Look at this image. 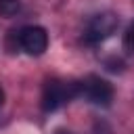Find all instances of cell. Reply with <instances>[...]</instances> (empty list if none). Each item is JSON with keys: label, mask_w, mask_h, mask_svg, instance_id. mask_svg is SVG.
<instances>
[{"label": "cell", "mask_w": 134, "mask_h": 134, "mask_svg": "<svg viewBox=\"0 0 134 134\" xmlns=\"http://www.w3.org/2000/svg\"><path fill=\"white\" fill-rule=\"evenodd\" d=\"M2 105H4V90L0 88V107H2Z\"/></svg>", "instance_id": "cell-7"}, {"label": "cell", "mask_w": 134, "mask_h": 134, "mask_svg": "<svg viewBox=\"0 0 134 134\" xmlns=\"http://www.w3.org/2000/svg\"><path fill=\"white\" fill-rule=\"evenodd\" d=\"M54 134H71V132H69V130H57Z\"/></svg>", "instance_id": "cell-8"}, {"label": "cell", "mask_w": 134, "mask_h": 134, "mask_svg": "<svg viewBox=\"0 0 134 134\" xmlns=\"http://www.w3.org/2000/svg\"><path fill=\"white\" fill-rule=\"evenodd\" d=\"M80 94H84L96 107H109L113 100V86L98 75H88L84 82H80Z\"/></svg>", "instance_id": "cell-4"}, {"label": "cell", "mask_w": 134, "mask_h": 134, "mask_svg": "<svg viewBox=\"0 0 134 134\" xmlns=\"http://www.w3.org/2000/svg\"><path fill=\"white\" fill-rule=\"evenodd\" d=\"M82 88L80 82H61V80H50L44 86L42 92V109L44 111H57L71 98L80 96Z\"/></svg>", "instance_id": "cell-1"}, {"label": "cell", "mask_w": 134, "mask_h": 134, "mask_svg": "<svg viewBox=\"0 0 134 134\" xmlns=\"http://www.w3.org/2000/svg\"><path fill=\"white\" fill-rule=\"evenodd\" d=\"M124 48L130 50V52H134V21L128 25V29L124 34Z\"/></svg>", "instance_id": "cell-6"}, {"label": "cell", "mask_w": 134, "mask_h": 134, "mask_svg": "<svg viewBox=\"0 0 134 134\" xmlns=\"http://www.w3.org/2000/svg\"><path fill=\"white\" fill-rule=\"evenodd\" d=\"M17 42L23 52L31 57H40L48 48V31L40 25H25L17 34Z\"/></svg>", "instance_id": "cell-3"}, {"label": "cell", "mask_w": 134, "mask_h": 134, "mask_svg": "<svg viewBox=\"0 0 134 134\" xmlns=\"http://www.w3.org/2000/svg\"><path fill=\"white\" fill-rule=\"evenodd\" d=\"M117 27H119V17L113 10H103L88 21L86 31H84V40L88 44H100L107 38H111Z\"/></svg>", "instance_id": "cell-2"}, {"label": "cell", "mask_w": 134, "mask_h": 134, "mask_svg": "<svg viewBox=\"0 0 134 134\" xmlns=\"http://www.w3.org/2000/svg\"><path fill=\"white\" fill-rule=\"evenodd\" d=\"M19 10V0H0V13L4 17H13Z\"/></svg>", "instance_id": "cell-5"}]
</instances>
